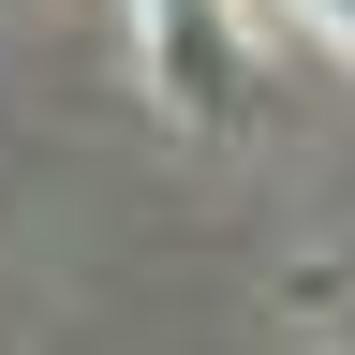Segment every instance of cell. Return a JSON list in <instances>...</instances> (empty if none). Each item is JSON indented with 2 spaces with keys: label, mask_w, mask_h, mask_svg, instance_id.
<instances>
[{
  "label": "cell",
  "mask_w": 355,
  "mask_h": 355,
  "mask_svg": "<svg viewBox=\"0 0 355 355\" xmlns=\"http://www.w3.org/2000/svg\"><path fill=\"white\" fill-rule=\"evenodd\" d=\"M133 60L178 119H222L252 74V30H237V0H133Z\"/></svg>",
  "instance_id": "obj_1"
}]
</instances>
